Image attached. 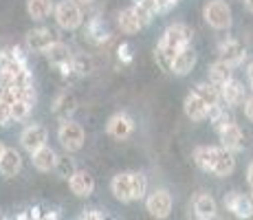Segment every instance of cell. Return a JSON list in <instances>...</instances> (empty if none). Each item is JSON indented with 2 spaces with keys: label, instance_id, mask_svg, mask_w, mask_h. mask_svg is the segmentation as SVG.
Returning a JSON list of instances; mask_svg holds the SVG:
<instances>
[{
  "label": "cell",
  "instance_id": "obj_1",
  "mask_svg": "<svg viewBox=\"0 0 253 220\" xmlns=\"http://www.w3.org/2000/svg\"><path fill=\"white\" fill-rule=\"evenodd\" d=\"M192 36H194L192 27H187L185 22H174L169 27H165L161 40L157 44V51L165 53V55H169L174 60L178 51H183L185 46L192 44Z\"/></svg>",
  "mask_w": 253,
  "mask_h": 220
},
{
  "label": "cell",
  "instance_id": "obj_2",
  "mask_svg": "<svg viewBox=\"0 0 253 220\" xmlns=\"http://www.w3.org/2000/svg\"><path fill=\"white\" fill-rule=\"evenodd\" d=\"M57 27L64 29V31H75L82 27L84 22V13H82V4L77 0H60L55 4V11H53Z\"/></svg>",
  "mask_w": 253,
  "mask_h": 220
},
{
  "label": "cell",
  "instance_id": "obj_3",
  "mask_svg": "<svg viewBox=\"0 0 253 220\" xmlns=\"http://www.w3.org/2000/svg\"><path fill=\"white\" fill-rule=\"evenodd\" d=\"M203 18L211 29L216 31H227V29L233 24V13L231 7L225 2V0H209L203 7Z\"/></svg>",
  "mask_w": 253,
  "mask_h": 220
},
{
  "label": "cell",
  "instance_id": "obj_4",
  "mask_svg": "<svg viewBox=\"0 0 253 220\" xmlns=\"http://www.w3.org/2000/svg\"><path fill=\"white\" fill-rule=\"evenodd\" d=\"M57 141L62 143V148H64L66 152H71V154L80 152L86 143V132L77 121L64 119L60 124V128H57Z\"/></svg>",
  "mask_w": 253,
  "mask_h": 220
},
{
  "label": "cell",
  "instance_id": "obj_5",
  "mask_svg": "<svg viewBox=\"0 0 253 220\" xmlns=\"http://www.w3.org/2000/svg\"><path fill=\"white\" fill-rule=\"evenodd\" d=\"M172 207H174V200H172V194L168 192V189H154L152 194H148L145 196V209H148V214L152 218H168L169 214H172Z\"/></svg>",
  "mask_w": 253,
  "mask_h": 220
},
{
  "label": "cell",
  "instance_id": "obj_6",
  "mask_svg": "<svg viewBox=\"0 0 253 220\" xmlns=\"http://www.w3.org/2000/svg\"><path fill=\"white\" fill-rule=\"evenodd\" d=\"M46 60L51 62L53 66H57L62 71V75H71V73H75V68H73V60H75V55L71 53L69 44L55 40L51 44V46L44 51Z\"/></svg>",
  "mask_w": 253,
  "mask_h": 220
},
{
  "label": "cell",
  "instance_id": "obj_7",
  "mask_svg": "<svg viewBox=\"0 0 253 220\" xmlns=\"http://www.w3.org/2000/svg\"><path fill=\"white\" fill-rule=\"evenodd\" d=\"M218 57L231 66H240L247 60V48L245 44L236 38H227V40L218 42Z\"/></svg>",
  "mask_w": 253,
  "mask_h": 220
},
{
  "label": "cell",
  "instance_id": "obj_8",
  "mask_svg": "<svg viewBox=\"0 0 253 220\" xmlns=\"http://www.w3.org/2000/svg\"><path fill=\"white\" fill-rule=\"evenodd\" d=\"M106 132L117 141H126L134 132V119L128 112H115L106 124Z\"/></svg>",
  "mask_w": 253,
  "mask_h": 220
},
{
  "label": "cell",
  "instance_id": "obj_9",
  "mask_svg": "<svg viewBox=\"0 0 253 220\" xmlns=\"http://www.w3.org/2000/svg\"><path fill=\"white\" fill-rule=\"evenodd\" d=\"M46 141H48V130L40 124H29L27 128L20 132V145L29 154L36 152L42 145H46Z\"/></svg>",
  "mask_w": 253,
  "mask_h": 220
},
{
  "label": "cell",
  "instance_id": "obj_10",
  "mask_svg": "<svg viewBox=\"0 0 253 220\" xmlns=\"http://www.w3.org/2000/svg\"><path fill=\"white\" fill-rule=\"evenodd\" d=\"M53 42H55V33L46 27L31 29V31H27V36H24V44H27V48L33 53H44Z\"/></svg>",
  "mask_w": 253,
  "mask_h": 220
},
{
  "label": "cell",
  "instance_id": "obj_11",
  "mask_svg": "<svg viewBox=\"0 0 253 220\" xmlns=\"http://www.w3.org/2000/svg\"><path fill=\"white\" fill-rule=\"evenodd\" d=\"M110 192L119 203H134L132 192V172H119L110 180Z\"/></svg>",
  "mask_w": 253,
  "mask_h": 220
},
{
  "label": "cell",
  "instance_id": "obj_12",
  "mask_svg": "<svg viewBox=\"0 0 253 220\" xmlns=\"http://www.w3.org/2000/svg\"><path fill=\"white\" fill-rule=\"evenodd\" d=\"M225 207H227V212H231L236 218H251L253 216L251 196H245V194H240V192L225 194Z\"/></svg>",
  "mask_w": 253,
  "mask_h": 220
},
{
  "label": "cell",
  "instance_id": "obj_13",
  "mask_svg": "<svg viewBox=\"0 0 253 220\" xmlns=\"http://www.w3.org/2000/svg\"><path fill=\"white\" fill-rule=\"evenodd\" d=\"M233 170H236V152H231L225 145H220L216 150V156H213L211 174H216L218 178H227V176L233 174Z\"/></svg>",
  "mask_w": 253,
  "mask_h": 220
},
{
  "label": "cell",
  "instance_id": "obj_14",
  "mask_svg": "<svg viewBox=\"0 0 253 220\" xmlns=\"http://www.w3.org/2000/svg\"><path fill=\"white\" fill-rule=\"evenodd\" d=\"M69 187L77 198H88V196H92V192H95V178H92V174L86 172V170H77L69 178Z\"/></svg>",
  "mask_w": 253,
  "mask_h": 220
},
{
  "label": "cell",
  "instance_id": "obj_15",
  "mask_svg": "<svg viewBox=\"0 0 253 220\" xmlns=\"http://www.w3.org/2000/svg\"><path fill=\"white\" fill-rule=\"evenodd\" d=\"M192 209L198 220H211L218 214V203L211 194H198L192 200Z\"/></svg>",
  "mask_w": 253,
  "mask_h": 220
},
{
  "label": "cell",
  "instance_id": "obj_16",
  "mask_svg": "<svg viewBox=\"0 0 253 220\" xmlns=\"http://www.w3.org/2000/svg\"><path fill=\"white\" fill-rule=\"evenodd\" d=\"M218 136H220V143L225 145L227 150H231V152H240V150L245 148V132L240 130V126H238L236 121L225 126V128L218 132Z\"/></svg>",
  "mask_w": 253,
  "mask_h": 220
},
{
  "label": "cell",
  "instance_id": "obj_17",
  "mask_svg": "<svg viewBox=\"0 0 253 220\" xmlns=\"http://www.w3.org/2000/svg\"><path fill=\"white\" fill-rule=\"evenodd\" d=\"M183 110H185V115H187V119H192V121H205L207 119V112H209V104H207L205 99H201V97H198L196 92L192 90L187 97H185Z\"/></svg>",
  "mask_w": 253,
  "mask_h": 220
},
{
  "label": "cell",
  "instance_id": "obj_18",
  "mask_svg": "<svg viewBox=\"0 0 253 220\" xmlns=\"http://www.w3.org/2000/svg\"><path fill=\"white\" fill-rule=\"evenodd\" d=\"M220 97H222V104H227L229 108H233V106H242L247 99L245 86L231 77L229 82H225V84L220 86Z\"/></svg>",
  "mask_w": 253,
  "mask_h": 220
},
{
  "label": "cell",
  "instance_id": "obj_19",
  "mask_svg": "<svg viewBox=\"0 0 253 220\" xmlns=\"http://www.w3.org/2000/svg\"><path fill=\"white\" fill-rule=\"evenodd\" d=\"M196 51L192 48V44L189 46H185L183 51L176 53V57H174V64H172V73L178 77H185L189 75V73L194 71V66H196Z\"/></svg>",
  "mask_w": 253,
  "mask_h": 220
},
{
  "label": "cell",
  "instance_id": "obj_20",
  "mask_svg": "<svg viewBox=\"0 0 253 220\" xmlns=\"http://www.w3.org/2000/svg\"><path fill=\"white\" fill-rule=\"evenodd\" d=\"M75 110H77V99L73 97V92H69V90H62L60 95L55 97V101H53V115H55L60 121L73 119Z\"/></svg>",
  "mask_w": 253,
  "mask_h": 220
},
{
  "label": "cell",
  "instance_id": "obj_21",
  "mask_svg": "<svg viewBox=\"0 0 253 220\" xmlns=\"http://www.w3.org/2000/svg\"><path fill=\"white\" fill-rule=\"evenodd\" d=\"M57 156L60 154H57L53 148L42 145V148H38L36 152H31V163H33V168H36L38 172H51V170H55Z\"/></svg>",
  "mask_w": 253,
  "mask_h": 220
},
{
  "label": "cell",
  "instance_id": "obj_22",
  "mask_svg": "<svg viewBox=\"0 0 253 220\" xmlns=\"http://www.w3.org/2000/svg\"><path fill=\"white\" fill-rule=\"evenodd\" d=\"M22 170V156L18 152L16 148H7L2 154V159H0V174L4 176V178H13V176H18Z\"/></svg>",
  "mask_w": 253,
  "mask_h": 220
},
{
  "label": "cell",
  "instance_id": "obj_23",
  "mask_svg": "<svg viewBox=\"0 0 253 220\" xmlns=\"http://www.w3.org/2000/svg\"><path fill=\"white\" fill-rule=\"evenodd\" d=\"M117 24H119V29L126 33V36H134V33H139L141 29L145 27V24L141 22L139 13L134 11V7L121 9L119 16H117Z\"/></svg>",
  "mask_w": 253,
  "mask_h": 220
},
{
  "label": "cell",
  "instance_id": "obj_24",
  "mask_svg": "<svg viewBox=\"0 0 253 220\" xmlns=\"http://www.w3.org/2000/svg\"><path fill=\"white\" fill-rule=\"evenodd\" d=\"M207 119H209V124L213 126V130H216V132H220L222 128H225V126L233 124V115H231V110H229V108H225V106H222V101H220V104L209 106Z\"/></svg>",
  "mask_w": 253,
  "mask_h": 220
},
{
  "label": "cell",
  "instance_id": "obj_25",
  "mask_svg": "<svg viewBox=\"0 0 253 220\" xmlns=\"http://www.w3.org/2000/svg\"><path fill=\"white\" fill-rule=\"evenodd\" d=\"M53 11H55L53 0H27V13H29V18L36 22L46 20Z\"/></svg>",
  "mask_w": 253,
  "mask_h": 220
},
{
  "label": "cell",
  "instance_id": "obj_26",
  "mask_svg": "<svg viewBox=\"0 0 253 220\" xmlns=\"http://www.w3.org/2000/svg\"><path fill=\"white\" fill-rule=\"evenodd\" d=\"M231 68H233L231 64H227V62H222V60L213 62V64L207 68V80L213 82L216 86H222L225 82H229L231 77H233V71H231Z\"/></svg>",
  "mask_w": 253,
  "mask_h": 220
},
{
  "label": "cell",
  "instance_id": "obj_27",
  "mask_svg": "<svg viewBox=\"0 0 253 220\" xmlns=\"http://www.w3.org/2000/svg\"><path fill=\"white\" fill-rule=\"evenodd\" d=\"M216 145H201V148L194 150L192 159L194 163H196L198 170H203V172H209L211 174V165H213V156H216Z\"/></svg>",
  "mask_w": 253,
  "mask_h": 220
},
{
  "label": "cell",
  "instance_id": "obj_28",
  "mask_svg": "<svg viewBox=\"0 0 253 220\" xmlns=\"http://www.w3.org/2000/svg\"><path fill=\"white\" fill-rule=\"evenodd\" d=\"M194 92H196L201 99H205L209 106L213 104H220L222 97H220V86H216L213 82H198L196 86H194Z\"/></svg>",
  "mask_w": 253,
  "mask_h": 220
},
{
  "label": "cell",
  "instance_id": "obj_29",
  "mask_svg": "<svg viewBox=\"0 0 253 220\" xmlns=\"http://www.w3.org/2000/svg\"><path fill=\"white\" fill-rule=\"evenodd\" d=\"M134 11L139 13L141 22L148 27L161 13V7H159V0H139V2H134Z\"/></svg>",
  "mask_w": 253,
  "mask_h": 220
},
{
  "label": "cell",
  "instance_id": "obj_30",
  "mask_svg": "<svg viewBox=\"0 0 253 220\" xmlns=\"http://www.w3.org/2000/svg\"><path fill=\"white\" fill-rule=\"evenodd\" d=\"M86 31H88V38L92 42H97V44H101V42H106L110 38V33H108V29H106V24L101 18H92V20L88 22V27H86Z\"/></svg>",
  "mask_w": 253,
  "mask_h": 220
},
{
  "label": "cell",
  "instance_id": "obj_31",
  "mask_svg": "<svg viewBox=\"0 0 253 220\" xmlns=\"http://www.w3.org/2000/svg\"><path fill=\"white\" fill-rule=\"evenodd\" d=\"M55 172H57V176H60V178H64V180H69L71 176L77 172V168H75V161L71 159V152H66V154L57 156Z\"/></svg>",
  "mask_w": 253,
  "mask_h": 220
},
{
  "label": "cell",
  "instance_id": "obj_32",
  "mask_svg": "<svg viewBox=\"0 0 253 220\" xmlns=\"http://www.w3.org/2000/svg\"><path fill=\"white\" fill-rule=\"evenodd\" d=\"M132 192L134 200H143L148 196V176L143 172H132Z\"/></svg>",
  "mask_w": 253,
  "mask_h": 220
},
{
  "label": "cell",
  "instance_id": "obj_33",
  "mask_svg": "<svg viewBox=\"0 0 253 220\" xmlns=\"http://www.w3.org/2000/svg\"><path fill=\"white\" fill-rule=\"evenodd\" d=\"M33 108V104H29L27 99H16L11 104V115H13V121H22V119H27L29 117V112H31Z\"/></svg>",
  "mask_w": 253,
  "mask_h": 220
},
{
  "label": "cell",
  "instance_id": "obj_34",
  "mask_svg": "<svg viewBox=\"0 0 253 220\" xmlns=\"http://www.w3.org/2000/svg\"><path fill=\"white\" fill-rule=\"evenodd\" d=\"M73 68H75L77 75H88V73L92 71L90 57H86V55H75V60H73Z\"/></svg>",
  "mask_w": 253,
  "mask_h": 220
},
{
  "label": "cell",
  "instance_id": "obj_35",
  "mask_svg": "<svg viewBox=\"0 0 253 220\" xmlns=\"http://www.w3.org/2000/svg\"><path fill=\"white\" fill-rule=\"evenodd\" d=\"M106 216H108V214H106L101 207H84L80 214L82 220H104Z\"/></svg>",
  "mask_w": 253,
  "mask_h": 220
},
{
  "label": "cell",
  "instance_id": "obj_36",
  "mask_svg": "<svg viewBox=\"0 0 253 220\" xmlns=\"http://www.w3.org/2000/svg\"><path fill=\"white\" fill-rule=\"evenodd\" d=\"M13 121L11 115V104H9L4 97H0V126H9Z\"/></svg>",
  "mask_w": 253,
  "mask_h": 220
},
{
  "label": "cell",
  "instance_id": "obj_37",
  "mask_svg": "<svg viewBox=\"0 0 253 220\" xmlns=\"http://www.w3.org/2000/svg\"><path fill=\"white\" fill-rule=\"evenodd\" d=\"M117 57H119L121 64H132V44L124 42L117 48Z\"/></svg>",
  "mask_w": 253,
  "mask_h": 220
},
{
  "label": "cell",
  "instance_id": "obj_38",
  "mask_svg": "<svg viewBox=\"0 0 253 220\" xmlns=\"http://www.w3.org/2000/svg\"><path fill=\"white\" fill-rule=\"evenodd\" d=\"M242 110H245V117H247V119H249L251 124H253V95L245 99V104H242Z\"/></svg>",
  "mask_w": 253,
  "mask_h": 220
},
{
  "label": "cell",
  "instance_id": "obj_39",
  "mask_svg": "<svg viewBox=\"0 0 253 220\" xmlns=\"http://www.w3.org/2000/svg\"><path fill=\"white\" fill-rule=\"evenodd\" d=\"M176 2H178V0H159V7H161V13L169 11L172 7H176Z\"/></svg>",
  "mask_w": 253,
  "mask_h": 220
},
{
  "label": "cell",
  "instance_id": "obj_40",
  "mask_svg": "<svg viewBox=\"0 0 253 220\" xmlns=\"http://www.w3.org/2000/svg\"><path fill=\"white\" fill-rule=\"evenodd\" d=\"M247 183H249V187L253 189V161L249 163V168H247Z\"/></svg>",
  "mask_w": 253,
  "mask_h": 220
},
{
  "label": "cell",
  "instance_id": "obj_41",
  "mask_svg": "<svg viewBox=\"0 0 253 220\" xmlns=\"http://www.w3.org/2000/svg\"><path fill=\"white\" fill-rule=\"evenodd\" d=\"M247 77H249V82L253 80V62H249V66H247Z\"/></svg>",
  "mask_w": 253,
  "mask_h": 220
},
{
  "label": "cell",
  "instance_id": "obj_42",
  "mask_svg": "<svg viewBox=\"0 0 253 220\" xmlns=\"http://www.w3.org/2000/svg\"><path fill=\"white\" fill-rule=\"evenodd\" d=\"M245 9L249 13H253V0H245Z\"/></svg>",
  "mask_w": 253,
  "mask_h": 220
},
{
  "label": "cell",
  "instance_id": "obj_43",
  "mask_svg": "<svg viewBox=\"0 0 253 220\" xmlns=\"http://www.w3.org/2000/svg\"><path fill=\"white\" fill-rule=\"evenodd\" d=\"M77 2H80L82 7H88V4H92V2H95V0H77Z\"/></svg>",
  "mask_w": 253,
  "mask_h": 220
},
{
  "label": "cell",
  "instance_id": "obj_44",
  "mask_svg": "<svg viewBox=\"0 0 253 220\" xmlns=\"http://www.w3.org/2000/svg\"><path fill=\"white\" fill-rule=\"evenodd\" d=\"M4 150H7V145L2 143V141H0V159H2V154H4Z\"/></svg>",
  "mask_w": 253,
  "mask_h": 220
},
{
  "label": "cell",
  "instance_id": "obj_45",
  "mask_svg": "<svg viewBox=\"0 0 253 220\" xmlns=\"http://www.w3.org/2000/svg\"><path fill=\"white\" fill-rule=\"evenodd\" d=\"M249 196H251V203H253V189H251V194H249Z\"/></svg>",
  "mask_w": 253,
  "mask_h": 220
},
{
  "label": "cell",
  "instance_id": "obj_46",
  "mask_svg": "<svg viewBox=\"0 0 253 220\" xmlns=\"http://www.w3.org/2000/svg\"><path fill=\"white\" fill-rule=\"evenodd\" d=\"M251 95H253V80H251Z\"/></svg>",
  "mask_w": 253,
  "mask_h": 220
}]
</instances>
